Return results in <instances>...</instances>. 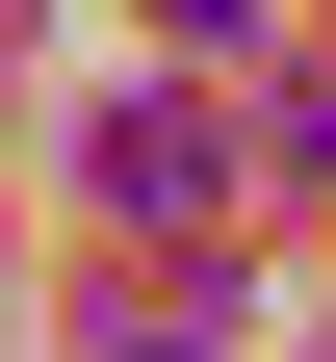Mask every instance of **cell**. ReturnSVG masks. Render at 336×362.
Here are the masks:
<instances>
[]
</instances>
